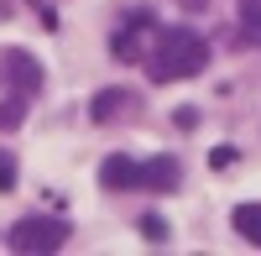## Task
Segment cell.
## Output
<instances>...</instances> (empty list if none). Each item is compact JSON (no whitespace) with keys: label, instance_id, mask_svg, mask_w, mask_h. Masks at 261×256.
Here are the masks:
<instances>
[{"label":"cell","instance_id":"cell-1","mask_svg":"<svg viewBox=\"0 0 261 256\" xmlns=\"http://www.w3.org/2000/svg\"><path fill=\"white\" fill-rule=\"evenodd\" d=\"M209 68V42L193 32V27H162L146 47V73L151 84H178Z\"/></svg>","mask_w":261,"mask_h":256},{"label":"cell","instance_id":"cell-2","mask_svg":"<svg viewBox=\"0 0 261 256\" xmlns=\"http://www.w3.org/2000/svg\"><path fill=\"white\" fill-rule=\"evenodd\" d=\"M63 246H68V225L53 215H27L11 225V251H21V256H47Z\"/></svg>","mask_w":261,"mask_h":256},{"label":"cell","instance_id":"cell-3","mask_svg":"<svg viewBox=\"0 0 261 256\" xmlns=\"http://www.w3.org/2000/svg\"><path fill=\"white\" fill-rule=\"evenodd\" d=\"M0 89L6 94H37L42 89V63L32 58V53H21V47H11V53H0Z\"/></svg>","mask_w":261,"mask_h":256},{"label":"cell","instance_id":"cell-4","mask_svg":"<svg viewBox=\"0 0 261 256\" xmlns=\"http://www.w3.org/2000/svg\"><path fill=\"white\" fill-rule=\"evenodd\" d=\"M136 89H99L94 99H89V120H99V125H110V120H120V115H130L136 110Z\"/></svg>","mask_w":261,"mask_h":256},{"label":"cell","instance_id":"cell-5","mask_svg":"<svg viewBox=\"0 0 261 256\" xmlns=\"http://www.w3.org/2000/svg\"><path fill=\"white\" fill-rule=\"evenodd\" d=\"M99 183L110 188V194H125V188H141V162H130V157H110L99 167Z\"/></svg>","mask_w":261,"mask_h":256},{"label":"cell","instance_id":"cell-6","mask_svg":"<svg viewBox=\"0 0 261 256\" xmlns=\"http://www.w3.org/2000/svg\"><path fill=\"white\" fill-rule=\"evenodd\" d=\"M178 178H183V167L172 162V157H151V162H141V188L172 194V188H178Z\"/></svg>","mask_w":261,"mask_h":256},{"label":"cell","instance_id":"cell-7","mask_svg":"<svg viewBox=\"0 0 261 256\" xmlns=\"http://www.w3.org/2000/svg\"><path fill=\"white\" fill-rule=\"evenodd\" d=\"M230 225H235V236H246L251 246H261V204H235Z\"/></svg>","mask_w":261,"mask_h":256},{"label":"cell","instance_id":"cell-8","mask_svg":"<svg viewBox=\"0 0 261 256\" xmlns=\"http://www.w3.org/2000/svg\"><path fill=\"white\" fill-rule=\"evenodd\" d=\"M241 21H246V37L261 42V0H241Z\"/></svg>","mask_w":261,"mask_h":256},{"label":"cell","instance_id":"cell-9","mask_svg":"<svg viewBox=\"0 0 261 256\" xmlns=\"http://www.w3.org/2000/svg\"><path fill=\"white\" fill-rule=\"evenodd\" d=\"M21 110H27V99H21V94H6V105H0V125H6V131L21 125Z\"/></svg>","mask_w":261,"mask_h":256},{"label":"cell","instance_id":"cell-10","mask_svg":"<svg viewBox=\"0 0 261 256\" xmlns=\"http://www.w3.org/2000/svg\"><path fill=\"white\" fill-rule=\"evenodd\" d=\"M141 236H146V241H167V220H162V215H146V220H141Z\"/></svg>","mask_w":261,"mask_h":256},{"label":"cell","instance_id":"cell-11","mask_svg":"<svg viewBox=\"0 0 261 256\" xmlns=\"http://www.w3.org/2000/svg\"><path fill=\"white\" fill-rule=\"evenodd\" d=\"M11 183H16V157H11V152H0V194H6Z\"/></svg>","mask_w":261,"mask_h":256},{"label":"cell","instance_id":"cell-12","mask_svg":"<svg viewBox=\"0 0 261 256\" xmlns=\"http://www.w3.org/2000/svg\"><path fill=\"white\" fill-rule=\"evenodd\" d=\"M209 162H214V167H230V162H235V146H214Z\"/></svg>","mask_w":261,"mask_h":256}]
</instances>
